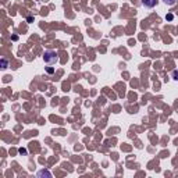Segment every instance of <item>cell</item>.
<instances>
[{
    "label": "cell",
    "mask_w": 178,
    "mask_h": 178,
    "mask_svg": "<svg viewBox=\"0 0 178 178\" xmlns=\"http://www.w3.org/2000/svg\"><path fill=\"white\" fill-rule=\"evenodd\" d=\"M43 60H44V63H47V64L57 63V61H59L57 53L53 52V50H47V52H44V54H43Z\"/></svg>",
    "instance_id": "obj_1"
},
{
    "label": "cell",
    "mask_w": 178,
    "mask_h": 178,
    "mask_svg": "<svg viewBox=\"0 0 178 178\" xmlns=\"http://www.w3.org/2000/svg\"><path fill=\"white\" fill-rule=\"evenodd\" d=\"M173 78L176 79V81H178V70H174L173 71Z\"/></svg>",
    "instance_id": "obj_5"
},
{
    "label": "cell",
    "mask_w": 178,
    "mask_h": 178,
    "mask_svg": "<svg viewBox=\"0 0 178 178\" xmlns=\"http://www.w3.org/2000/svg\"><path fill=\"white\" fill-rule=\"evenodd\" d=\"M163 2H164L167 6H173V4H176L177 3V0H163Z\"/></svg>",
    "instance_id": "obj_3"
},
{
    "label": "cell",
    "mask_w": 178,
    "mask_h": 178,
    "mask_svg": "<svg viewBox=\"0 0 178 178\" xmlns=\"http://www.w3.org/2000/svg\"><path fill=\"white\" fill-rule=\"evenodd\" d=\"M156 3H157V0H142V4H143L145 7H148V8L155 7Z\"/></svg>",
    "instance_id": "obj_2"
},
{
    "label": "cell",
    "mask_w": 178,
    "mask_h": 178,
    "mask_svg": "<svg viewBox=\"0 0 178 178\" xmlns=\"http://www.w3.org/2000/svg\"><path fill=\"white\" fill-rule=\"evenodd\" d=\"M174 18V16H173V14H168V16H167V20H168V21H171V20H173Z\"/></svg>",
    "instance_id": "obj_6"
},
{
    "label": "cell",
    "mask_w": 178,
    "mask_h": 178,
    "mask_svg": "<svg viewBox=\"0 0 178 178\" xmlns=\"http://www.w3.org/2000/svg\"><path fill=\"white\" fill-rule=\"evenodd\" d=\"M46 71H47L49 74H53V73H54V70H53V68H46Z\"/></svg>",
    "instance_id": "obj_7"
},
{
    "label": "cell",
    "mask_w": 178,
    "mask_h": 178,
    "mask_svg": "<svg viewBox=\"0 0 178 178\" xmlns=\"http://www.w3.org/2000/svg\"><path fill=\"white\" fill-rule=\"evenodd\" d=\"M2 68H3V70L7 68V60H6V59H2Z\"/></svg>",
    "instance_id": "obj_4"
}]
</instances>
